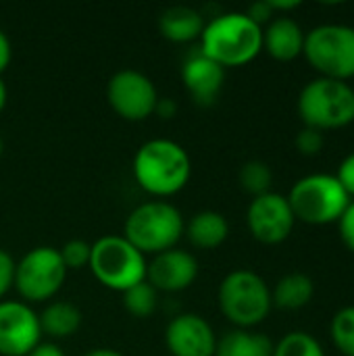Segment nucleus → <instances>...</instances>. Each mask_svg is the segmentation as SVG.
I'll use <instances>...</instances> for the list:
<instances>
[{"instance_id": "f257e3e1", "label": "nucleus", "mask_w": 354, "mask_h": 356, "mask_svg": "<svg viewBox=\"0 0 354 356\" xmlns=\"http://www.w3.org/2000/svg\"><path fill=\"white\" fill-rule=\"evenodd\" d=\"M136 184L156 200L182 192L192 175V161L188 150L169 138H154L144 142L131 163Z\"/></svg>"}, {"instance_id": "f03ea898", "label": "nucleus", "mask_w": 354, "mask_h": 356, "mask_svg": "<svg viewBox=\"0 0 354 356\" xmlns=\"http://www.w3.org/2000/svg\"><path fill=\"white\" fill-rule=\"evenodd\" d=\"M198 50L223 69L248 65L263 50V27L246 13H219L204 23Z\"/></svg>"}, {"instance_id": "7ed1b4c3", "label": "nucleus", "mask_w": 354, "mask_h": 356, "mask_svg": "<svg viewBox=\"0 0 354 356\" xmlns=\"http://www.w3.org/2000/svg\"><path fill=\"white\" fill-rule=\"evenodd\" d=\"M186 229L182 211L167 200H148L138 204L125 219L123 238L144 257H154L177 246Z\"/></svg>"}, {"instance_id": "20e7f679", "label": "nucleus", "mask_w": 354, "mask_h": 356, "mask_svg": "<svg viewBox=\"0 0 354 356\" xmlns=\"http://www.w3.org/2000/svg\"><path fill=\"white\" fill-rule=\"evenodd\" d=\"M217 302L223 317L238 330L261 325L273 309L271 288L250 269L230 271L219 284Z\"/></svg>"}, {"instance_id": "39448f33", "label": "nucleus", "mask_w": 354, "mask_h": 356, "mask_svg": "<svg viewBox=\"0 0 354 356\" xmlns=\"http://www.w3.org/2000/svg\"><path fill=\"white\" fill-rule=\"evenodd\" d=\"M298 115L305 127L332 131L354 121V88L348 81L315 77L298 94Z\"/></svg>"}, {"instance_id": "423d86ee", "label": "nucleus", "mask_w": 354, "mask_h": 356, "mask_svg": "<svg viewBox=\"0 0 354 356\" xmlns=\"http://www.w3.org/2000/svg\"><path fill=\"white\" fill-rule=\"evenodd\" d=\"M146 257L123 236H102L92 244L90 271L98 284L113 292H127L146 282Z\"/></svg>"}, {"instance_id": "0eeeda50", "label": "nucleus", "mask_w": 354, "mask_h": 356, "mask_svg": "<svg viewBox=\"0 0 354 356\" xmlns=\"http://www.w3.org/2000/svg\"><path fill=\"white\" fill-rule=\"evenodd\" d=\"M286 198L292 207L296 221L309 225L338 223V219L353 200L342 188V184L336 179V175L328 173H311L300 177Z\"/></svg>"}, {"instance_id": "6e6552de", "label": "nucleus", "mask_w": 354, "mask_h": 356, "mask_svg": "<svg viewBox=\"0 0 354 356\" xmlns=\"http://www.w3.org/2000/svg\"><path fill=\"white\" fill-rule=\"evenodd\" d=\"M305 58L319 77L348 81L354 77V27L321 23L305 35Z\"/></svg>"}, {"instance_id": "1a4fd4ad", "label": "nucleus", "mask_w": 354, "mask_h": 356, "mask_svg": "<svg viewBox=\"0 0 354 356\" xmlns=\"http://www.w3.org/2000/svg\"><path fill=\"white\" fill-rule=\"evenodd\" d=\"M67 273L69 271L58 254V248L35 246L19 259L13 288L27 305L48 302L61 292Z\"/></svg>"}, {"instance_id": "9d476101", "label": "nucleus", "mask_w": 354, "mask_h": 356, "mask_svg": "<svg viewBox=\"0 0 354 356\" xmlns=\"http://www.w3.org/2000/svg\"><path fill=\"white\" fill-rule=\"evenodd\" d=\"M106 100L121 119L144 121L154 115L159 92L146 73L136 69H121L106 83Z\"/></svg>"}, {"instance_id": "9b49d317", "label": "nucleus", "mask_w": 354, "mask_h": 356, "mask_svg": "<svg viewBox=\"0 0 354 356\" xmlns=\"http://www.w3.org/2000/svg\"><path fill=\"white\" fill-rule=\"evenodd\" d=\"M296 217L284 194L267 192L250 200L246 211V225L252 238L261 244L273 246L290 238Z\"/></svg>"}, {"instance_id": "f8f14e48", "label": "nucleus", "mask_w": 354, "mask_h": 356, "mask_svg": "<svg viewBox=\"0 0 354 356\" xmlns=\"http://www.w3.org/2000/svg\"><path fill=\"white\" fill-rule=\"evenodd\" d=\"M40 342V317L31 305L0 300V356H27Z\"/></svg>"}, {"instance_id": "ddd939ff", "label": "nucleus", "mask_w": 354, "mask_h": 356, "mask_svg": "<svg viewBox=\"0 0 354 356\" xmlns=\"http://www.w3.org/2000/svg\"><path fill=\"white\" fill-rule=\"evenodd\" d=\"M165 346L171 356H215L217 334L204 317L182 313L167 323Z\"/></svg>"}, {"instance_id": "4468645a", "label": "nucleus", "mask_w": 354, "mask_h": 356, "mask_svg": "<svg viewBox=\"0 0 354 356\" xmlns=\"http://www.w3.org/2000/svg\"><path fill=\"white\" fill-rule=\"evenodd\" d=\"M198 261L192 252L182 248H171L161 254H154L146 265V282L156 292H184L198 277Z\"/></svg>"}, {"instance_id": "2eb2a0df", "label": "nucleus", "mask_w": 354, "mask_h": 356, "mask_svg": "<svg viewBox=\"0 0 354 356\" xmlns=\"http://www.w3.org/2000/svg\"><path fill=\"white\" fill-rule=\"evenodd\" d=\"M182 83L184 90L198 106H211L217 102L223 83H225V69L204 56L200 50H194L182 63Z\"/></svg>"}, {"instance_id": "dca6fc26", "label": "nucleus", "mask_w": 354, "mask_h": 356, "mask_svg": "<svg viewBox=\"0 0 354 356\" xmlns=\"http://www.w3.org/2000/svg\"><path fill=\"white\" fill-rule=\"evenodd\" d=\"M305 35L307 31L298 21L286 15H275L263 27V50L275 60H294L305 50Z\"/></svg>"}, {"instance_id": "f3484780", "label": "nucleus", "mask_w": 354, "mask_h": 356, "mask_svg": "<svg viewBox=\"0 0 354 356\" xmlns=\"http://www.w3.org/2000/svg\"><path fill=\"white\" fill-rule=\"evenodd\" d=\"M204 15L192 6H169L161 13L159 29L165 40L173 44H190L194 40H200L204 29Z\"/></svg>"}, {"instance_id": "a211bd4d", "label": "nucleus", "mask_w": 354, "mask_h": 356, "mask_svg": "<svg viewBox=\"0 0 354 356\" xmlns=\"http://www.w3.org/2000/svg\"><path fill=\"white\" fill-rule=\"evenodd\" d=\"M184 236L198 250H215L230 236V223L219 211H198L186 223Z\"/></svg>"}, {"instance_id": "6ab92c4d", "label": "nucleus", "mask_w": 354, "mask_h": 356, "mask_svg": "<svg viewBox=\"0 0 354 356\" xmlns=\"http://www.w3.org/2000/svg\"><path fill=\"white\" fill-rule=\"evenodd\" d=\"M40 317L42 336H50L52 340H65L77 334L81 327V311L67 300H52L44 307Z\"/></svg>"}, {"instance_id": "aec40b11", "label": "nucleus", "mask_w": 354, "mask_h": 356, "mask_svg": "<svg viewBox=\"0 0 354 356\" xmlns=\"http://www.w3.org/2000/svg\"><path fill=\"white\" fill-rule=\"evenodd\" d=\"M273 346L265 334L234 327L217 338L215 356H271Z\"/></svg>"}, {"instance_id": "412c9836", "label": "nucleus", "mask_w": 354, "mask_h": 356, "mask_svg": "<svg viewBox=\"0 0 354 356\" xmlns=\"http://www.w3.org/2000/svg\"><path fill=\"white\" fill-rule=\"evenodd\" d=\"M315 284L305 273H288L284 275L271 290L273 307L282 311H298L313 300Z\"/></svg>"}, {"instance_id": "4be33fe9", "label": "nucleus", "mask_w": 354, "mask_h": 356, "mask_svg": "<svg viewBox=\"0 0 354 356\" xmlns=\"http://www.w3.org/2000/svg\"><path fill=\"white\" fill-rule=\"evenodd\" d=\"M240 186L244 192H248L252 198L271 192V184H273V173L271 167L263 161H248L242 165L240 173H238Z\"/></svg>"}, {"instance_id": "5701e85b", "label": "nucleus", "mask_w": 354, "mask_h": 356, "mask_svg": "<svg viewBox=\"0 0 354 356\" xmlns=\"http://www.w3.org/2000/svg\"><path fill=\"white\" fill-rule=\"evenodd\" d=\"M156 302H159V292L148 282H142L129 288L127 292H123V307L136 319L150 317L156 311Z\"/></svg>"}, {"instance_id": "b1692460", "label": "nucleus", "mask_w": 354, "mask_h": 356, "mask_svg": "<svg viewBox=\"0 0 354 356\" xmlns=\"http://www.w3.org/2000/svg\"><path fill=\"white\" fill-rule=\"evenodd\" d=\"M271 356H325V350L311 334L290 332L273 346Z\"/></svg>"}, {"instance_id": "393cba45", "label": "nucleus", "mask_w": 354, "mask_h": 356, "mask_svg": "<svg viewBox=\"0 0 354 356\" xmlns=\"http://www.w3.org/2000/svg\"><path fill=\"white\" fill-rule=\"evenodd\" d=\"M332 342L344 356H354V305L340 309L330 325Z\"/></svg>"}, {"instance_id": "a878e982", "label": "nucleus", "mask_w": 354, "mask_h": 356, "mask_svg": "<svg viewBox=\"0 0 354 356\" xmlns=\"http://www.w3.org/2000/svg\"><path fill=\"white\" fill-rule=\"evenodd\" d=\"M58 254L67 267V271H77L90 265V254H92V244L86 240H69L58 248Z\"/></svg>"}, {"instance_id": "bb28decb", "label": "nucleus", "mask_w": 354, "mask_h": 356, "mask_svg": "<svg viewBox=\"0 0 354 356\" xmlns=\"http://www.w3.org/2000/svg\"><path fill=\"white\" fill-rule=\"evenodd\" d=\"M323 144H325V136L323 131L319 129H313V127H303L296 136V148L300 154L305 156H315L323 150Z\"/></svg>"}, {"instance_id": "cd10ccee", "label": "nucleus", "mask_w": 354, "mask_h": 356, "mask_svg": "<svg viewBox=\"0 0 354 356\" xmlns=\"http://www.w3.org/2000/svg\"><path fill=\"white\" fill-rule=\"evenodd\" d=\"M15 267H17V261L4 248H0V300L6 296V292L15 284Z\"/></svg>"}, {"instance_id": "c85d7f7f", "label": "nucleus", "mask_w": 354, "mask_h": 356, "mask_svg": "<svg viewBox=\"0 0 354 356\" xmlns=\"http://www.w3.org/2000/svg\"><path fill=\"white\" fill-rule=\"evenodd\" d=\"M338 229H340V238H342L344 246L351 252H354V200H351V204L338 219Z\"/></svg>"}, {"instance_id": "c756f323", "label": "nucleus", "mask_w": 354, "mask_h": 356, "mask_svg": "<svg viewBox=\"0 0 354 356\" xmlns=\"http://www.w3.org/2000/svg\"><path fill=\"white\" fill-rule=\"evenodd\" d=\"M336 179L342 184L346 194L354 200V152L342 159V163L338 167V173H336Z\"/></svg>"}, {"instance_id": "7c9ffc66", "label": "nucleus", "mask_w": 354, "mask_h": 356, "mask_svg": "<svg viewBox=\"0 0 354 356\" xmlns=\"http://www.w3.org/2000/svg\"><path fill=\"white\" fill-rule=\"evenodd\" d=\"M257 25H267L273 17H275V13H273V8H271V4H269V0H259V2H252L246 10H244Z\"/></svg>"}, {"instance_id": "2f4dec72", "label": "nucleus", "mask_w": 354, "mask_h": 356, "mask_svg": "<svg viewBox=\"0 0 354 356\" xmlns=\"http://www.w3.org/2000/svg\"><path fill=\"white\" fill-rule=\"evenodd\" d=\"M10 58H13V46H10V40H8V35L4 33V29H0V77H2V73L8 69Z\"/></svg>"}, {"instance_id": "473e14b6", "label": "nucleus", "mask_w": 354, "mask_h": 356, "mask_svg": "<svg viewBox=\"0 0 354 356\" xmlns=\"http://www.w3.org/2000/svg\"><path fill=\"white\" fill-rule=\"evenodd\" d=\"M154 115H159L161 119H173V117L177 115V102H175L173 98H161V96H159Z\"/></svg>"}, {"instance_id": "72a5a7b5", "label": "nucleus", "mask_w": 354, "mask_h": 356, "mask_svg": "<svg viewBox=\"0 0 354 356\" xmlns=\"http://www.w3.org/2000/svg\"><path fill=\"white\" fill-rule=\"evenodd\" d=\"M27 356H67L63 348L54 342H40Z\"/></svg>"}, {"instance_id": "f704fd0d", "label": "nucleus", "mask_w": 354, "mask_h": 356, "mask_svg": "<svg viewBox=\"0 0 354 356\" xmlns=\"http://www.w3.org/2000/svg\"><path fill=\"white\" fill-rule=\"evenodd\" d=\"M269 4H271V8H273V13H286V10H294V8H298L300 6V2L298 0H269Z\"/></svg>"}, {"instance_id": "c9c22d12", "label": "nucleus", "mask_w": 354, "mask_h": 356, "mask_svg": "<svg viewBox=\"0 0 354 356\" xmlns=\"http://www.w3.org/2000/svg\"><path fill=\"white\" fill-rule=\"evenodd\" d=\"M81 356H123L119 350H113V348H92L88 353H83Z\"/></svg>"}, {"instance_id": "e433bc0d", "label": "nucleus", "mask_w": 354, "mask_h": 356, "mask_svg": "<svg viewBox=\"0 0 354 356\" xmlns=\"http://www.w3.org/2000/svg\"><path fill=\"white\" fill-rule=\"evenodd\" d=\"M6 100H8V90H6L4 79L0 77V113H2V111H4V106H6Z\"/></svg>"}, {"instance_id": "4c0bfd02", "label": "nucleus", "mask_w": 354, "mask_h": 356, "mask_svg": "<svg viewBox=\"0 0 354 356\" xmlns=\"http://www.w3.org/2000/svg\"><path fill=\"white\" fill-rule=\"evenodd\" d=\"M2 150H4V144H2V138H0V156H2Z\"/></svg>"}]
</instances>
